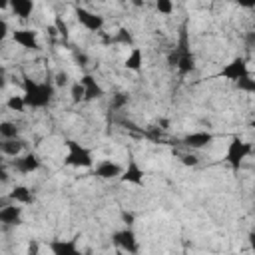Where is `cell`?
Here are the masks:
<instances>
[{
	"label": "cell",
	"mask_w": 255,
	"mask_h": 255,
	"mask_svg": "<svg viewBox=\"0 0 255 255\" xmlns=\"http://www.w3.org/2000/svg\"><path fill=\"white\" fill-rule=\"evenodd\" d=\"M24 104L26 108H46L54 98V84L52 82H34L30 78H24Z\"/></svg>",
	"instance_id": "obj_1"
},
{
	"label": "cell",
	"mask_w": 255,
	"mask_h": 255,
	"mask_svg": "<svg viewBox=\"0 0 255 255\" xmlns=\"http://www.w3.org/2000/svg\"><path fill=\"white\" fill-rule=\"evenodd\" d=\"M169 64L173 68H177V72L181 76L193 72L195 68V58L191 54V48H189V38H187V32H185V26L181 28L179 32V42H177V48L169 54Z\"/></svg>",
	"instance_id": "obj_2"
},
{
	"label": "cell",
	"mask_w": 255,
	"mask_h": 255,
	"mask_svg": "<svg viewBox=\"0 0 255 255\" xmlns=\"http://www.w3.org/2000/svg\"><path fill=\"white\" fill-rule=\"evenodd\" d=\"M66 147H68V153H66V163L72 165V167H92L94 159H92V153L88 147H84L82 143L74 141V139H68L66 141Z\"/></svg>",
	"instance_id": "obj_3"
},
{
	"label": "cell",
	"mask_w": 255,
	"mask_h": 255,
	"mask_svg": "<svg viewBox=\"0 0 255 255\" xmlns=\"http://www.w3.org/2000/svg\"><path fill=\"white\" fill-rule=\"evenodd\" d=\"M251 153V143L243 141L241 137H233L227 145V151H225V159L229 161V165L233 169H239V165L243 163V159H247V155Z\"/></svg>",
	"instance_id": "obj_4"
},
{
	"label": "cell",
	"mask_w": 255,
	"mask_h": 255,
	"mask_svg": "<svg viewBox=\"0 0 255 255\" xmlns=\"http://www.w3.org/2000/svg\"><path fill=\"white\" fill-rule=\"evenodd\" d=\"M112 241H114V245H116L120 251H124L126 255L137 253V239H135V233H133L131 229L116 231V233L112 235Z\"/></svg>",
	"instance_id": "obj_5"
},
{
	"label": "cell",
	"mask_w": 255,
	"mask_h": 255,
	"mask_svg": "<svg viewBox=\"0 0 255 255\" xmlns=\"http://www.w3.org/2000/svg\"><path fill=\"white\" fill-rule=\"evenodd\" d=\"M221 76L223 78H227V80H231V82H239V80H243L245 76H249V68H247V62H245V58H233L223 70H221Z\"/></svg>",
	"instance_id": "obj_6"
},
{
	"label": "cell",
	"mask_w": 255,
	"mask_h": 255,
	"mask_svg": "<svg viewBox=\"0 0 255 255\" xmlns=\"http://www.w3.org/2000/svg\"><path fill=\"white\" fill-rule=\"evenodd\" d=\"M76 16H78V22L90 32H100L104 28V18L100 14H94L86 8H76Z\"/></svg>",
	"instance_id": "obj_7"
},
{
	"label": "cell",
	"mask_w": 255,
	"mask_h": 255,
	"mask_svg": "<svg viewBox=\"0 0 255 255\" xmlns=\"http://www.w3.org/2000/svg\"><path fill=\"white\" fill-rule=\"evenodd\" d=\"M52 255H84L82 249L78 247V237L74 239H54L50 243Z\"/></svg>",
	"instance_id": "obj_8"
},
{
	"label": "cell",
	"mask_w": 255,
	"mask_h": 255,
	"mask_svg": "<svg viewBox=\"0 0 255 255\" xmlns=\"http://www.w3.org/2000/svg\"><path fill=\"white\" fill-rule=\"evenodd\" d=\"M80 84H82V88H84V100H86V102H92V100H98V98L104 96V88L98 84V80H96L94 76H90V74L82 76Z\"/></svg>",
	"instance_id": "obj_9"
},
{
	"label": "cell",
	"mask_w": 255,
	"mask_h": 255,
	"mask_svg": "<svg viewBox=\"0 0 255 255\" xmlns=\"http://www.w3.org/2000/svg\"><path fill=\"white\" fill-rule=\"evenodd\" d=\"M120 179L126 181V183H133V185H141V183H143V169L137 165V161H135L133 157H129L128 167L122 169Z\"/></svg>",
	"instance_id": "obj_10"
},
{
	"label": "cell",
	"mask_w": 255,
	"mask_h": 255,
	"mask_svg": "<svg viewBox=\"0 0 255 255\" xmlns=\"http://www.w3.org/2000/svg\"><path fill=\"white\" fill-rule=\"evenodd\" d=\"M94 173H96L98 177H102V179H116V177L122 175V165L116 163V161H112V159H102V161L96 165Z\"/></svg>",
	"instance_id": "obj_11"
},
{
	"label": "cell",
	"mask_w": 255,
	"mask_h": 255,
	"mask_svg": "<svg viewBox=\"0 0 255 255\" xmlns=\"http://www.w3.org/2000/svg\"><path fill=\"white\" fill-rule=\"evenodd\" d=\"M211 141H213V135H211L209 131H193V133H187V135L183 137V145L189 147V149L207 147Z\"/></svg>",
	"instance_id": "obj_12"
},
{
	"label": "cell",
	"mask_w": 255,
	"mask_h": 255,
	"mask_svg": "<svg viewBox=\"0 0 255 255\" xmlns=\"http://www.w3.org/2000/svg\"><path fill=\"white\" fill-rule=\"evenodd\" d=\"M14 167L18 173H32L40 167V159L36 153H26V155H18L14 159Z\"/></svg>",
	"instance_id": "obj_13"
},
{
	"label": "cell",
	"mask_w": 255,
	"mask_h": 255,
	"mask_svg": "<svg viewBox=\"0 0 255 255\" xmlns=\"http://www.w3.org/2000/svg\"><path fill=\"white\" fill-rule=\"evenodd\" d=\"M0 223L4 225H20L22 223V207L16 203H8L0 209Z\"/></svg>",
	"instance_id": "obj_14"
},
{
	"label": "cell",
	"mask_w": 255,
	"mask_h": 255,
	"mask_svg": "<svg viewBox=\"0 0 255 255\" xmlns=\"http://www.w3.org/2000/svg\"><path fill=\"white\" fill-rule=\"evenodd\" d=\"M14 42L20 44L26 50H38V36L34 30H16L14 32Z\"/></svg>",
	"instance_id": "obj_15"
},
{
	"label": "cell",
	"mask_w": 255,
	"mask_h": 255,
	"mask_svg": "<svg viewBox=\"0 0 255 255\" xmlns=\"http://www.w3.org/2000/svg\"><path fill=\"white\" fill-rule=\"evenodd\" d=\"M8 199L12 203H32V191L26 187V185H16L12 187V191L8 193Z\"/></svg>",
	"instance_id": "obj_16"
},
{
	"label": "cell",
	"mask_w": 255,
	"mask_h": 255,
	"mask_svg": "<svg viewBox=\"0 0 255 255\" xmlns=\"http://www.w3.org/2000/svg\"><path fill=\"white\" fill-rule=\"evenodd\" d=\"M22 151V141L18 139H2L0 141V153L8 155V157H18Z\"/></svg>",
	"instance_id": "obj_17"
},
{
	"label": "cell",
	"mask_w": 255,
	"mask_h": 255,
	"mask_svg": "<svg viewBox=\"0 0 255 255\" xmlns=\"http://www.w3.org/2000/svg\"><path fill=\"white\" fill-rule=\"evenodd\" d=\"M10 6H12V12L16 16H20V18H28L32 14V10H34V2L32 0H14Z\"/></svg>",
	"instance_id": "obj_18"
},
{
	"label": "cell",
	"mask_w": 255,
	"mask_h": 255,
	"mask_svg": "<svg viewBox=\"0 0 255 255\" xmlns=\"http://www.w3.org/2000/svg\"><path fill=\"white\" fill-rule=\"evenodd\" d=\"M141 64H143V54H141V50H139V48H131V52H129L128 58H126V68L137 72V70L141 68Z\"/></svg>",
	"instance_id": "obj_19"
},
{
	"label": "cell",
	"mask_w": 255,
	"mask_h": 255,
	"mask_svg": "<svg viewBox=\"0 0 255 255\" xmlns=\"http://www.w3.org/2000/svg\"><path fill=\"white\" fill-rule=\"evenodd\" d=\"M18 135V126L12 122H0V137L2 139H16Z\"/></svg>",
	"instance_id": "obj_20"
},
{
	"label": "cell",
	"mask_w": 255,
	"mask_h": 255,
	"mask_svg": "<svg viewBox=\"0 0 255 255\" xmlns=\"http://www.w3.org/2000/svg\"><path fill=\"white\" fill-rule=\"evenodd\" d=\"M6 106H8V110H12V112H24V108H26L22 96H10L8 102H6Z\"/></svg>",
	"instance_id": "obj_21"
},
{
	"label": "cell",
	"mask_w": 255,
	"mask_h": 255,
	"mask_svg": "<svg viewBox=\"0 0 255 255\" xmlns=\"http://www.w3.org/2000/svg\"><path fill=\"white\" fill-rule=\"evenodd\" d=\"M235 84H237V88L243 90V92H249V94L255 92V80H251V76H245L243 80H239V82H235Z\"/></svg>",
	"instance_id": "obj_22"
},
{
	"label": "cell",
	"mask_w": 255,
	"mask_h": 255,
	"mask_svg": "<svg viewBox=\"0 0 255 255\" xmlns=\"http://www.w3.org/2000/svg\"><path fill=\"white\" fill-rule=\"evenodd\" d=\"M112 42H118V44H131V34H129L126 28H120L118 34L112 38Z\"/></svg>",
	"instance_id": "obj_23"
},
{
	"label": "cell",
	"mask_w": 255,
	"mask_h": 255,
	"mask_svg": "<svg viewBox=\"0 0 255 255\" xmlns=\"http://www.w3.org/2000/svg\"><path fill=\"white\" fill-rule=\"evenodd\" d=\"M70 94H72V102H82L84 100V88H82V84L80 82H76L74 86H72V90H70Z\"/></svg>",
	"instance_id": "obj_24"
},
{
	"label": "cell",
	"mask_w": 255,
	"mask_h": 255,
	"mask_svg": "<svg viewBox=\"0 0 255 255\" xmlns=\"http://www.w3.org/2000/svg\"><path fill=\"white\" fill-rule=\"evenodd\" d=\"M126 104H128V96H126V94H116V96L112 98V108H116V110L124 108Z\"/></svg>",
	"instance_id": "obj_25"
},
{
	"label": "cell",
	"mask_w": 255,
	"mask_h": 255,
	"mask_svg": "<svg viewBox=\"0 0 255 255\" xmlns=\"http://www.w3.org/2000/svg\"><path fill=\"white\" fill-rule=\"evenodd\" d=\"M155 8H157L161 14H171L173 4H171V2H167V0H157V2H155Z\"/></svg>",
	"instance_id": "obj_26"
},
{
	"label": "cell",
	"mask_w": 255,
	"mask_h": 255,
	"mask_svg": "<svg viewBox=\"0 0 255 255\" xmlns=\"http://www.w3.org/2000/svg\"><path fill=\"white\" fill-rule=\"evenodd\" d=\"M56 28H58V34H60V36L68 38V26H66V22H64L62 18H56Z\"/></svg>",
	"instance_id": "obj_27"
},
{
	"label": "cell",
	"mask_w": 255,
	"mask_h": 255,
	"mask_svg": "<svg viewBox=\"0 0 255 255\" xmlns=\"http://www.w3.org/2000/svg\"><path fill=\"white\" fill-rule=\"evenodd\" d=\"M26 255H40V243H38L36 239H32V241L28 243V251H26Z\"/></svg>",
	"instance_id": "obj_28"
},
{
	"label": "cell",
	"mask_w": 255,
	"mask_h": 255,
	"mask_svg": "<svg viewBox=\"0 0 255 255\" xmlns=\"http://www.w3.org/2000/svg\"><path fill=\"white\" fill-rule=\"evenodd\" d=\"M179 157H181V161H183L185 165H197V157H195L193 153H181Z\"/></svg>",
	"instance_id": "obj_29"
},
{
	"label": "cell",
	"mask_w": 255,
	"mask_h": 255,
	"mask_svg": "<svg viewBox=\"0 0 255 255\" xmlns=\"http://www.w3.org/2000/svg\"><path fill=\"white\" fill-rule=\"evenodd\" d=\"M6 36H8V22L4 18H0V44L4 42Z\"/></svg>",
	"instance_id": "obj_30"
},
{
	"label": "cell",
	"mask_w": 255,
	"mask_h": 255,
	"mask_svg": "<svg viewBox=\"0 0 255 255\" xmlns=\"http://www.w3.org/2000/svg\"><path fill=\"white\" fill-rule=\"evenodd\" d=\"M56 84H58V86H64V84H68V74H66V72H60V74H58V80H56Z\"/></svg>",
	"instance_id": "obj_31"
},
{
	"label": "cell",
	"mask_w": 255,
	"mask_h": 255,
	"mask_svg": "<svg viewBox=\"0 0 255 255\" xmlns=\"http://www.w3.org/2000/svg\"><path fill=\"white\" fill-rule=\"evenodd\" d=\"M74 58H76V62H78L80 66H86V62H88V58H86L84 54H78V52L74 54Z\"/></svg>",
	"instance_id": "obj_32"
},
{
	"label": "cell",
	"mask_w": 255,
	"mask_h": 255,
	"mask_svg": "<svg viewBox=\"0 0 255 255\" xmlns=\"http://www.w3.org/2000/svg\"><path fill=\"white\" fill-rule=\"evenodd\" d=\"M0 181H8V173H6V169H4L2 159H0Z\"/></svg>",
	"instance_id": "obj_33"
},
{
	"label": "cell",
	"mask_w": 255,
	"mask_h": 255,
	"mask_svg": "<svg viewBox=\"0 0 255 255\" xmlns=\"http://www.w3.org/2000/svg\"><path fill=\"white\" fill-rule=\"evenodd\" d=\"M8 203H12V201L8 199V195H6V197H0V209H2V207H6Z\"/></svg>",
	"instance_id": "obj_34"
},
{
	"label": "cell",
	"mask_w": 255,
	"mask_h": 255,
	"mask_svg": "<svg viewBox=\"0 0 255 255\" xmlns=\"http://www.w3.org/2000/svg\"><path fill=\"white\" fill-rule=\"evenodd\" d=\"M122 217H124V221H133V215L131 213H122Z\"/></svg>",
	"instance_id": "obj_35"
},
{
	"label": "cell",
	"mask_w": 255,
	"mask_h": 255,
	"mask_svg": "<svg viewBox=\"0 0 255 255\" xmlns=\"http://www.w3.org/2000/svg\"><path fill=\"white\" fill-rule=\"evenodd\" d=\"M4 8H8V4L6 2H0V10H4Z\"/></svg>",
	"instance_id": "obj_36"
},
{
	"label": "cell",
	"mask_w": 255,
	"mask_h": 255,
	"mask_svg": "<svg viewBox=\"0 0 255 255\" xmlns=\"http://www.w3.org/2000/svg\"><path fill=\"white\" fill-rule=\"evenodd\" d=\"M0 88H4V76H0Z\"/></svg>",
	"instance_id": "obj_37"
},
{
	"label": "cell",
	"mask_w": 255,
	"mask_h": 255,
	"mask_svg": "<svg viewBox=\"0 0 255 255\" xmlns=\"http://www.w3.org/2000/svg\"><path fill=\"white\" fill-rule=\"evenodd\" d=\"M116 255H126V253H124V251H120V249H118V253H116Z\"/></svg>",
	"instance_id": "obj_38"
},
{
	"label": "cell",
	"mask_w": 255,
	"mask_h": 255,
	"mask_svg": "<svg viewBox=\"0 0 255 255\" xmlns=\"http://www.w3.org/2000/svg\"><path fill=\"white\" fill-rule=\"evenodd\" d=\"M84 255H96V253H92V251H86V253H84Z\"/></svg>",
	"instance_id": "obj_39"
}]
</instances>
